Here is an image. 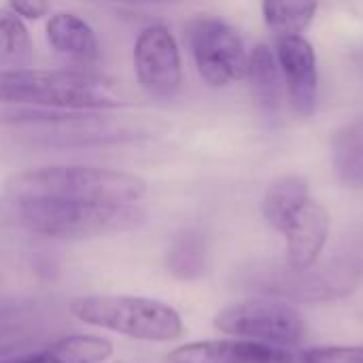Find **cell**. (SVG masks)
I'll list each match as a JSON object with an SVG mask.
<instances>
[{
    "label": "cell",
    "mask_w": 363,
    "mask_h": 363,
    "mask_svg": "<svg viewBox=\"0 0 363 363\" xmlns=\"http://www.w3.org/2000/svg\"><path fill=\"white\" fill-rule=\"evenodd\" d=\"M0 104L53 111H113L125 106L113 83L79 68L0 70Z\"/></svg>",
    "instance_id": "6da1fadb"
},
{
    "label": "cell",
    "mask_w": 363,
    "mask_h": 363,
    "mask_svg": "<svg viewBox=\"0 0 363 363\" xmlns=\"http://www.w3.org/2000/svg\"><path fill=\"white\" fill-rule=\"evenodd\" d=\"M9 200L51 198L87 204H136L147 194L138 174L96 166H45L15 172L4 181Z\"/></svg>",
    "instance_id": "7a4b0ae2"
},
{
    "label": "cell",
    "mask_w": 363,
    "mask_h": 363,
    "mask_svg": "<svg viewBox=\"0 0 363 363\" xmlns=\"http://www.w3.org/2000/svg\"><path fill=\"white\" fill-rule=\"evenodd\" d=\"M11 202L19 225L55 240H83L130 232L145 223V211L136 204H87L51 198Z\"/></svg>",
    "instance_id": "3957f363"
},
{
    "label": "cell",
    "mask_w": 363,
    "mask_h": 363,
    "mask_svg": "<svg viewBox=\"0 0 363 363\" xmlns=\"http://www.w3.org/2000/svg\"><path fill=\"white\" fill-rule=\"evenodd\" d=\"M70 315L91 328L111 330L143 342H172L185 334L181 315L151 298L83 296L70 302Z\"/></svg>",
    "instance_id": "277c9868"
},
{
    "label": "cell",
    "mask_w": 363,
    "mask_h": 363,
    "mask_svg": "<svg viewBox=\"0 0 363 363\" xmlns=\"http://www.w3.org/2000/svg\"><path fill=\"white\" fill-rule=\"evenodd\" d=\"M185 43L206 85L219 89L245 81L249 53L238 30L223 17H191L185 26Z\"/></svg>",
    "instance_id": "5b68a950"
},
{
    "label": "cell",
    "mask_w": 363,
    "mask_h": 363,
    "mask_svg": "<svg viewBox=\"0 0 363 363\" xmlns=\"http://www.w3.org/2000/svg\"><path fill=\"white\" fill-rule=\"evenodd\" d=\"M363 279V262L357 257H336L308 270H277L264 274L257 285L264 294L296 302H328L351 296Z\"/></svg>",
    "instance_id": "8992f818"
},
{
    "label": "cell",
    "mask_w": 363,
    "mask_h": 363,
    "mask_svg": "<svg viewBox=\"0 0 363 363\" xmlns=\"http://www.w3.org/2000/svg\"><path fill=\"white\" fill-rule=\"evenodd\" d=\"M215 328L228 336L272 342L281 347L298 345L306 336L304 317L281 298H253L223 308L215 317Z\"/></svg>",
    "instance_id": "52a82bcc"
},
{
    "label": "cell",
    "mask_w": 363,
    "mask_h": 363,
    "mask_svg": "<svg viewBox=\"0 0 363 363\" xmlns=\"http://www.w3.org/2000/svg\"><path fill=\"white\" fill-rule=\"evenodd\" d=\"M134 74L143 89L153 96H174L183 83L181 51L174 34L162 26L151 23L140 30L134 43Z\"/></svg>",
    "instance_id": "ba28073f"
},
{
    "label": "cell",
    "mask_w": 363,
    "mask_h": 363,
    "mask_svg": "<svg viewBox=\"0 0 363 363\" xmlns=\"http://www.w3.org/2000/svg\"><path fill=\"white\" fill-rule=\"evenodd\" d=\"M291 108L300 117H311L317 108L319 68L317 53L304 36H283L274 49Z\"/></svg>",
    "instance_id": "9c48e42d"
},
{
    "label": "cell",
    "mask_w": 363,
    "mask_h": 363,
    "mask_svg": "<svg viewBox=\"0 0 363 363\" xmlns=\"http://www.w3.org/2000/svg\"><path fill=\"white\" fill-rule=\"evenodd\" d=\"M287 238V268L291 270H308L313 268L328 242L330 236V215L328 211L308 200L285 228Z\"/></svg>",
    "instance_id": "30bf717a"
},
{
    "label": "cell",
    "mask_w": 363,
    "mask_h": 363,
    "mask_svg": "<svg viewBox=\"0 0 363 363\" xmlns=\"http://www.w3.org/2000/svg\"><path fill=\"white\" fill-rule=\"evenodd\" d=\"M49 45L64 57L91 66L100 60V43L94 28L74 13H55L45 26Z\"/></svg>",
    "instance_id": "8fae6325"
},
{
    "label": "cell",
    "mask_w": 363,
    "mask_h": 363,
    "mask_svg": "<svg viewBox=\"0 0 363 363\" xmlns=\"http://www.w3.org/2000/svg\"><path fill=\"white\" fill-rule=\"evenodd\" d=\"M270 349L264 342L230 338V340H200L174 349L168 355L170 363H268Z\"/></svg>",
    "instance_id": "7c38bea8"
},
{
    "label": "cell",
    "mask_w": 363,
    "mask_h": 363,
    "mask_svg": "<svg viewBox=\"0 0 363 363\" xmlns=\"http://www.w3.org/2000/svg\"><path fill=\"white\" fill-rule=\"evenodd\" d=\"M113 342L96 334H70L43 351L0 363H104L113 357Z\"/></svg>",
    "instance_id": "4fadbf2b"
},
{
    "label": "cell",
    "mask_w": 363,
    "mask_h": 363,
    "mask_svg": "<svg viewBox=\"0 0 363 363\" xmlns=\"http://www.w3.org/2000/svg\"><path fill=\"white\" fill-rule=\"evenodd\" d=\"M245 79L249 81V87L257 106L266 115L279 113L285 83L281 81V68H279L277 55L268 45H255L249 51Z\"/></svg>",
    "instance_id": "5bb4252c"
},
{
    "label": "cell",
    "mask_w": 363,
    "mask_h": 363,
    "mask_svg": "<svg viewBox=\"0 0 363 363\" xmlns=\"http://www.w3.org/2000/svg\"><path fill=\"white\" fill-rule=\"evenodd\" d=\"M330 153L338 181L349 189L363 191V117L351 119L334 130Z\"/></svg>",
    "instance_id": "9a60e30c"
},
{
    "label": "cell",
    "mask_w": 363,
    "mask_h": 363,
    "mask_svg": "<svg viewBox=\"0 0 363 363\" xmlns=\"http://www.w3.org/2000/svg\"><path fill=\"white\" fill-rule=\"evenodd\" d=\"M308 200H311L308 183L302 177H296V174L281 177L268 187V191L264 196V204H262L264 219L277 232H285V228L289 225L294 215Z\"/></svg>",
    "instance_id": "2e32d148"
},
{
    "label": "cell",
    "mask_w": 363,
    "mask_h": 363,
    "mask_svg": "<svg viewBox=\"0 0 363 363\" xmlns=\"http://www.w3.org/2000/svg\"><path fill=\"white\" fill-rule=\"evenodd\" d=\"M319 11V0H262V17L279 36H302Z\"/></svg>",
    "instance_id": "e0dca14e"
},
{
    "label": "cell",
    "mask_w": 363,
    "mask_h": 363,
    "mask_svg": "<svg viewBox=\"0 0 363 363\" xmlns=\"http://www.w3.org/2000/svg\"><path fill=\"white\" fill-rule=\"evenodd\" d=\"M208 249L202 232L189 228L181 230L168 249V270L179 281H196L206 272Z\"/></svg>",
    "instance_id": "ac0fdd59"
},
{
    "label": "cell",
    "mask_w": 363,
    "mask_h": 363,
    "mask_svg": "<svg viewBox=\"0 0 363 363\" xmlns=\"http://www.w3.org/2000/svg\"><path fill=\"white\" fill-rule=\"evenodd\" d=\"M32 57V36L23 19L11 9H0V70L28 68Z\"/></svg>",
    "instance_id": "d6986e66"
},
{
    "label": "cell",
    "mask_w": 363,
    "mask_h": 363,
    "mask_svg": "<svg viewBox=\"0 0 363 363\" xmlns=\"http://www.w3.org/2000/svg\"><path fill=\"white\" fill-rule=\"evenodd\" d=\"M9 9L21 19H43L51 11V0H6Z\"/></svg>",
    "instance_id": "ffe728a7"
},
{
    "label": "cell",
    "mask_w": 363,
    "mask_h": 363,
    "mask_svg": "<svg viewBox=\"0 0 363 363\" xmlns=\"http://www.w3.org/2000/svg\"><path fill=\"white\" fill-rule=\"evenodd\" d=\"M268 363H323L313 349L300 351V349H270Z\"/></svg>",
    "instance_id": "44dd1931"
},
{
    "label": "cell",
    "mask_w": 363,
    "mask_h": 363,
    "mask_svg": "<svg viewBox=\"0 0 363 363\" xmlns=\"http://www.w3.org/2000/svg\"><path fill=\"white\" fill-rule=\"evenodd\" d=\"M121 2H153V4H162V2H172V0H121Z\"/></svg>",
    "instance_id": "7402d4cb"
}]
</instances>
